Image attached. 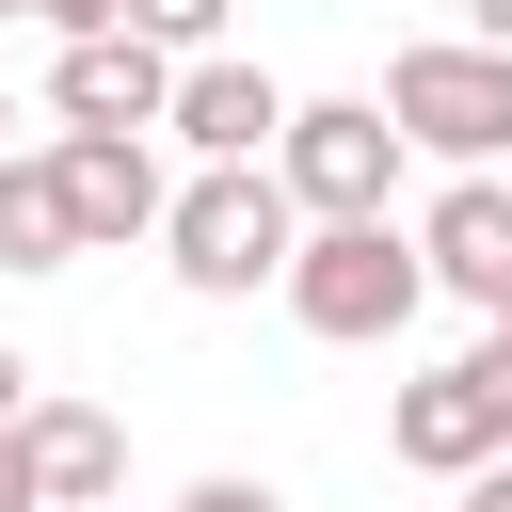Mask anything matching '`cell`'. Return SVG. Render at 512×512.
<instances>
[{"mask_svg": "<svg viewBox=\"0 0 512 512\" xmlns=\"http://www.w3.org/2000/svg\"><path fill=\"white\" fill-rule=\"evenodd\" d=\"M64 208H80V256H128L176 224V176H160V128H64Z\"/></svg>", "mask_w": 512, "mask_h": 512, "instance_id": "5b68a950", "label": "cell"}, {"mask_svg": "<svg viewBox=\"0 0 512 512\" xmlns=\"http://www.w3.org/2000/svg\"><path fill=\"white\" fill-rule=\"evenodd\" d=\"M384 448L416 464V480H480V464H512V432H496V400H480V368L448 352V368H416L400 400H384Z\"/></svg>", "mask_w": 512, "mask_h": 512, "instance_id": "52a82bcc", "label": "cell"}, {"mask_svg": "<svg viewBox=\"0 0 512 512\" xmlns=\"http://www.w3.org/2000/svg\"><path fill=\"white\" fill-rule=\"evenodd\" d=\"M416 256H432V288H448V304L512 320V176H448V192L416 208Z\"/></svg>", "mask_w": 512, "mask_h": 512, "instance_id": "ba28073f", "label": "cell"}, {"mask_svg": "<svg viewBox=\"0 0 512 512\" xmlns=\"http://www.w3.org/2000/svg\"><path fill=\"white\" fill-rule=\"evenodd\" d=\"M464 32H480V48H512V0H464Z\"/></svg>", "mask_w": 512, "mask_h": 512, "instance_id": "e0dca14e", "label": "cell"}, {"mask_svg": "<svg viewBox=\"0 0 512 512\" xmlns=\"http://www.w3.org/2000/svg\"><path fill=\"white\" fill-rule=\"evenodd\" d=\"M272 304L320 352H400V320L432 304V256H416V224H304V256H288Z\"/></svg>", "mask_w": 512, "mask_h": 512, "instance_id": "7a4b0ae2", "label": "cell"}, {"mask_svg": "<svg viewBox=\"0 0 512 512\" xmlns=\"http://www.w3.org/2000/svg\"><path fill=\"white\" fill-rule=\"evenodd\" d=\"M176 48H144V32H80V48H48V112L64 128H176Z\"/></svg>", "mask_w": 512, "mask_h": 512, "instance_id": "8992f818", "label": "cell"}, {"mask_svg": "<svg viewBox=\"0 0 512 512\" xmlns=\"http://www.w3.org/2000/svg\"><path fill=\"white\" fill-rule=\"evenodd\" d=\"M0 16H32V0H0Z\"/></svg>", "mask_w": 512, "mask_h": 512, "instance_id": "44dd1931", "label": "cell"}, {"mask_svg": "<svg viewBox=\"0 0 512 512\" xmlns=\"http://www.w3.org/2000/svg\"><path fill=\"white\" fill-rule=\"evenodd\" d=\"M464 512H512V464H480V480H464Z\"/></svg>", "mask_w": 512, "mask_h": 512, "instance_id": "d6986e66", "label": "cell"}, {"mask_svg": "<svg viewBox=\"0 0 512 512\" xmlns=\"http://www.w3.org/2000/svg\"><path fill=\"white\" fill-rule=\"evenodd\" d=\"M288 256H304V192H288L272 160H192V176H176L160 272H176L192 304H256V288H288Z\"/></svg>", "mask_w": 512, "mask_h": 512, "instance_id": "6da1fadb", "label": "cell"}, {"mask_svg": "<svg viewBox=\"0 0 512 512\" xmlns=\"http://www.w3.org/2000/svg\"><path fill=\"white\" fill-rule=\"evenodd\" d=\"M464 368H480V400H496V432H512V320H480V352H464Z\"/></svg>", "mask_w": 512, "mask_h": 512, "instance_id": "4fadbf2b", "label": "cell"}, {"mask_svg": "<svg viewBox=\"0 0 512 512\" xmlns=\"http://www.w3.org/2000/svg\"><path fill=\"white\" fill-rule=\"evenodd\" d=\"M400 160H416V128H400L384 96H304V112H288V144H272V176L304 192V224H384Z\"/></svg>", "mask_w": 512, "mask_h": 512, "instance_id": "277c9868", "label": "cell"}, {"mask_svg": "<svg viewBox=\"0 0 512 512\" xmlns=\"http://www.w3.org/2000/svg\"><path fill=\"white\" fill-rule=\"evenodd\" d=\"M48 16V48H80V32H128V0H32Z\"/></svg>", "mask_w": 512, "mask_h": 512, "instance_id": "5bb4252c", "label": "cell"}, {"mask_svg": "<svg viewBox=\"0 0 512 512\" xmlns=\"http://www.w3.org/2000/svg\"><path fill=\"white\" fill-rule=\"evenodd\" d=\"M32 400H48V368H32V352H0V448L32 432Z\"/></svg>", "mask_w": 512, "mask_h": 512, "instance_id": "2e32d148", "label": "cell"}, {"mask_svg": "<svg viewBox=\"0 0 512 512\" xmlns=\"http://www.w3.org/2000/svg\"><path fill=\"white\" fill-rule=\"evenodd\" d=\"M16 464H32V496H48V512H128V432H112L96 400H32Z\"/></svg>", "mask_w": 512, "mask_h": 512, "instance_id": "30bf717a", "label": "cell"}, {"mask_svg": "<svg viewBox=\"0 0 512 512\" xmlns=\"http://www.w3.org/2000/svg\"><path fill=\"white\" fill-rule=\"evenodd\" d=\"M384 112L416 128V160L496 176V160H512V48H480V32H416V48L384 64Z\"/></svg>", "mask_w": 512, "mask_h": 512, "instance_id": "3957f363", "label": "cell"}, {"mask_svg": "<svg viewBox=\"0 0 512 512\" xmlns=\"http://www.w3.org/2000/svg\"><path fill=\"white\" fill-rule=\"evenodd\" d=\"M0 512H48V496H32V464H16V448H0Z\"/></svg>", "mask_w": 512, "mask_h": 512, "instance_id": "ac0fdd59", "label": "cell"}, {"mask_svg": "<svg viewBox=\"0 0 512 512\" xmlns=\"http://www.w3.org/2000/svg\"><path fill=\"white\" fill-rule=\"evenodd\" d=\"M64 256H80L64 160H0V272H64Z\"/></svg>", "mask_w": 512, "mask_h": 512, "instance_id": "8fae6325", "label": "cell"}, {"mask_svg": "<svg viewBox=\"0 0 512 512\" xmlns=\"http://www.w3.org/2000/svg\"><path fill=\"white\" fill-rule=\"evenodd\" d=\"M0 160H16V80H0Z\"/></svg>", "mask_w": 512, "mask_h": 512, "instance_id": "ffe728a7", "label": "cell"}, {"mask_svg": "<svg viewBox=\"0 0 512 512\" xmlns=\"http://www.w3.org/2000/svg\"><path fill=\"white\" fill-rule=\"evenodd\" d=\"M176 512H288V496H272V480H240V464H224V480H192V496H176Z\"/></svg>", "mask_w": 512, "mask_h": 512, "instance_id": "9a60e30c", "label": "cell"}, {"mask_svg": "<svg viewBox=\"0 0 512 512\" xmlns=\"http://www.w3.org/2000/svg\"><path fill=\"white\" fill-rule=\"evenodd\" d=\"M224 16H240V0H128V32H144V48H176V64H208V48H224Z\"/></svg>", "mask_w": 512, "mask_h": 512, "instance_id": "7c38bea8", "label": "cell"}, {"mask_svg": "<svg viewBox=\"0 0 512 512\" xmlns=\"http://www.w3.org/2000/svg\"><path fill=\"white\" fill-rule=\"evenodd\" d=\"M288 112H304V96H288L272 64H240V48H208V64L176 80V144H192V160H272Z\"/></svg>", "mask_w": 512, "mask_h": 512, "instance_id": "9c48e42d", "label": "cell"}]
</instances>
